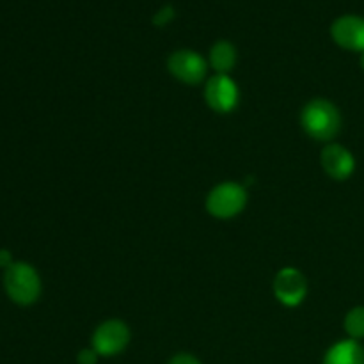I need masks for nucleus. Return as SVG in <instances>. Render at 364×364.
I'll list each match as a JSON object with an SVG mask.
<instances>
[{
	"instance_id": "12",
	"label": "nucleus",
	"mask_w": 364,
	"mask_h": 364,
	"mask_svg": "<svg viewBox=\"0 0 364 364\" xmlns=\"http://www.w3.org/2000/svg\"><path fill=\"white\" fill-rule=\"evenodd\" d=\"M345 333L350 336V340H363L364 338V306H355L347 313L343 320Z\"/></svg>"
},
{
	"instance_id": "11",
	"label": "nucleus",
	"mask_w": 364,
	"mask_h": 364,
	"mask_svg": "<svg viewBox=\"0 0 364 364\" xmlns=\"http://www.w3.org/2000/svg\"><path fill=\"white\" fill-rule=\"evenodd\" d=\"M237 48H235L233 43L226 41V39H220L210 48L208 64L217 75H230L233 68L237 66Z\"/></svg>"
},
{
	"instance_id": "3",
	"label": "nucleus",
	"mask_w": 364,
	"mask_h": 364,
	"mask_svg": "<svg viewBox=\"0 0 364 364\" xmlns=\"http://www.w3.org/2000/svg\"><path fill=\"white\" fill-rule=\"evenodd\" d=\"M247 191L237 181H223L215 185L206 196V212L220 220L240 215L247 206Z\"/></svg>"
},
{
	"instance_id": "1",
	"label": "nucleus",
	"mask_w": 364,
	"mask_h": 364,
	"mask_svg": "<svg viewBox=\"0 0 364 364\" xmlns=\"http://www.w3.org/2000/svg\"><path fill=\"white\" fill-rule=\"evenodd\" d=\"M301 127L316 142H331L341 132V112L326 98H313L301 110Z\"/></svg>"
},
{
	"instance_id": "5",
	"label": "nucleus",
	"mask_w": 364,
	"mask_h": 364,
	"mask_svg": "<svg viewBox=\"0 0 364 364\" xmlns=\"http://www.w3.org/2000/svg\"><path fill=\"white\" fill-rule=\"evenodd\" d=\"M208 60L201 53L194 50H176L167 59V70L176 78L178 82L185 85L201 84L208 73Z\"/></svg>"
},
{
	"instance_id": "14",
	"label": "nucleus",
	"mask_w": 364,
	"mask_h": 364,
	"mask_svg": "<svg viewBox=\"0 0 364 364\" xmlns=\"http://www.w3.org/2000/svg\"><path fill=\"white\" fill-rule=\"evenodd\" d=\"M98 352L95 348H82L77 355V364H96L98 363Z\"/></svg>"
},
{
	"instance_id": "8",
	"label": "nucleus",
	"mask_w": 364,
	"mask_h": 364,
	"mask_svg": "<svg viewBox=\"0 0 364 364\" xmlns=\"http://www.w3.org/2000/svg\"><path fill=\"white\" fill-rule=\"evenodd\" d=\"M320 164L323 173L336 181H345L354 174L355 159L345 146L329 142L320 153Z\"/></svg>"
},
{
	"instance_id": "9",
	"label": "nucleus",
	"mask_w": 364,
	"mask_h": 364,
	"mask_svg": "<svg viewBox=\"0 0 364 364\" xmlns=\"http://www.w3.org/2000/svg\"><path fill=\"white\" fill-rule=\"evenodd\" d=\"M331 36L338 46L350 52H364V18L345 14L331 25Z\"/></svg>"
},
{
	"instance_id": "10",
	"label": "nucleus",
	"mask_w": 364,
	"mask_h": 364,
	"mask_svg": "<svg viewBox=\"0 0 364 364\" xmlns=\"http://www.w3.org/2000/svg\"><path fill=\"white\" fill-rule=\"evenodd\" d=\"M322 364H364V348L355 340H341L326 352Z\"/></svg>"
},
{
	"instance_id": "15",
	"label": "nucleus",
	"mask_w": 364,
	"mask_h": 364,
	"mask_svg": "<svg viewBox=\"0 0 364 364\" xmlns=\"http://www.w3.org/2000/svg\"><path fill=\"white\" fill-rule=\"evenodd\" d=\"M167 364H201L198 358H194L192 354H187V352H181V354H176L171 358V361Z\"/></svg>"
},
{
	"instance_id": "13",
	"label": "nucleus",
	"mask_w": 364,
	"mask_h": 364,
	"mask_svg": "<svg viewBox=\"0 0 364 364\" xmlns=\"http://www.w3.org/2000/svg\"><path fill=\"white\" fill-rule=\"evenodd\" d=\"M173 16H174V9L171 6H166L162 7L155 16H153V23L159 25V27H164V25L169 23V21L173 20Z\"/></svg>"
},
{
	"instance_id": "2",
	"label": "nucleus",
	"mask_w": 364,
	"mask_h": 364,
	"mask_svg": "<svg viewBox=\"0 0 364 364\" xmlns=\"http://www.w3.org/2000/svg\"><path fill=\"white\" fill-rule=\"evenodd\" d=\"M4 288L13 302L31 306L41 295V279L34 267L25 262H16L4 272Z\"/></svg>"
},
{
	"instance_id": "17",
	"label": "nucleus",
	"mask_w": 364,
	"mask_h": 364,
	"mask_svg": "<svg viewBox=\"0 0 364 364\" xmlns=\"http://www.w3.org/2000/svg\"><path fill=\"white\" fill-rule=\"evenodd\" d=\"M359 63H361V68L364 70V52L361 53V59H359Z\"/></svg>"
},
{
	"instance_id": "6",
	"label": "nucleus",
	"mask_w": 364,
	"mask_h": 364,
	"mask_svg": "<svg viewBox=\"0 0 364 364\" xmlns=\"http://www.w3.org/2000/svg\"><path fill=\"white\" fill-rule=\"evenodd\" d=\"M274 295L287 308H297L308 297V279L295 267H284L276 274L272 283Z\"/></svg>"
},
{
	"instance_id": "7",
	"label": "nucleus",
	"mask_w": 364,
	"mask_h": 364,
	"mask_svg": "<svg viewBox=\"0 0 364 364\" xmlns=\"http://www.w3.org/2000/svg\"><path fill=\"white\" fill-rule=\"evenodd\" d=\"M240 92L230 75H213L205 84V102L213 112L230 114L237 109Z\"/></svg>"
},
{
	"instance_id": "4",
	"label": "nucleus",
	"mask_w": 364,
	"mask_h": 364,
	"mask_svg": "<svg viewBox=\"0 0 364 364\" xmlns=\"http://www.w3.org/2000/svg\"><path fill=\"white\" fill-rule=\"evenodd\" d=\"M130 327L119 318H110L100 323L91 338V347L103 358L121 354L130 343Z\"/></svg>"
},
{
	"instance_id": "16",
	"label": "nucleus",
	"mask_w": 364,
	"mask_h": 364,
	"mask_svg": "<svg viewBox=\"0 0 364 364\" xmlns=\"http://www.w3.org/2000/svg\"><path fill=\"white\" fill-rule=\"evenodd\" d=\"M11 265H13V262H11L9 251H0V267H2V269H7V267Z\"/></svg>"
}]
</instances>
